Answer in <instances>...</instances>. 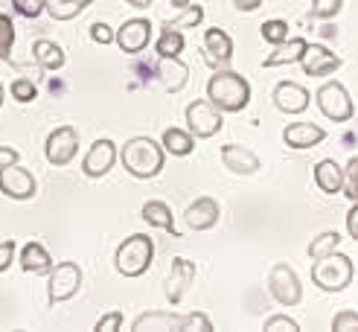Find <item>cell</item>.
Segmentation results:
<instances>
[{
  "label": "cell",
  "mask_w": 358,
  "mask_h": 332,
  "mask_svg": "<svg viewBox=\"0 0 358 332\" xmlns=\"http://www.w3.org/2000/svg\"><path fill=\"white\" fill-rule=\"evenodd\" d=\"M332 332H358V312L344 309L332 318Z\"/></svg>",
  "instance_id": "37"
},
{
  "label": "cell",
  "mask_w": 358,
  "mask_h": 332,
  "mask_svg": "<svg viewBox=\"0 0 358 332\" xmlns=\"http://www.w3.org/2000/svg\"><path fill=\"white\" fill-rule=\"evenodd\" d=\"M315 184L324 192H329V196H335V192H341V187H344V169L338 166L332 157H327V161H320L315 166Z\"/></svg>",
  "instance_id": "23"
},
{
  "label": "cell",
  "mask_w": 358,
  "mask_h": 332,
  "mask_svg": "<svg viewBox=\"0 0 358 332\" xmlns=\"http://www.w3.org/2000/svg\"><path fill=\"white\" fill-rule=\"evenodd\" d=\"M160 146H164V152H169L172 157H187L189 152H192V146H195V137H192V131L187 129H175V126H169L166 131H164V140H160Z\"/></svg>",
  "instance_id": "26"
},
{
  "label": "cell",
  "mask_w": 358,
  "mask_h": 332,
  "mask_svg": "<svg viewBox=\"0 0 358 332\" xmlns=\"http://www.w3.org/2000/svg\"><path fill=\"white\" fill-rule=\"evenodd\" d=\"M21 161V154H17L12 146H0V169L9 166V164H17Z\"/></svg>",
  "instance_id": "45"
},
{
  "label": "cell",
  "mask_w": 358,
  "mask_h": 332,
  "mask_svg": "<svg viewBox=\"0 0 358 332\" xmlns=\"http://www.w3.org/2000/svg\"><path fill=\"white\" fill-rule=\"evenodd\" d=\"M117 161V146H114V140H96V143L91 146V152L85 154V161H82V172L87 175V178H102V175H108L111 166Z\"/></svg>",
  "instance_id": "13"
},
{
  "label": "cell",
  "mask_w": 358,
  "mask_h": 332,
  "mask_svg": "<svg viewBox=\"0 0 358 332\" xmlns=\"http://www.w3.org/2000/svg\"><path fill=\"white\" fill-rule=\"evenodd\" d=\"M262 329L265 332H300V324L292 321V318H285V315H274V318L265 321Z\"/></svg>",
  "instance_id": "40"
},
{
  "label": "cell",
  "mask_w": 358,
  "mask_h": 332,
  "mask_svg": "<svg viewBox=\"0 0 358 332\" xmlns=\"http://www.w3.org/2000/svg\"><path fill=\"white\" fill-rule=\"evenodd\" d=\"M222 164L230 169V172H236V175H254V172H259V157L250 152L248 146H239V143H227V146H222Z\"/></svg>",
  "instance_id": "18"
},
{
  "label": "cell",
  "mask_w": 358,
  "mask_h": 332,
  "mask_svg": "<svg viewBox=\"0 0 358 332\" xmlns=\"http://www.w3.org/2000/svg\"><path fill=\"white\" fill-rule=\"evenodd\" d=\"M125 3L134 6V9H149V6L155 3V0H125Z\"/></svg>",
  "instance_id": "47"
},
{
  "label": "cell",
  "mask_w": 358,
  "mask_h": 332,
  "mask_svg": "<svg viewBox=\"0 0 358 332\" xmlns=\"http://www.w3.org/2000/svg\"><path fill=\"white\" fill-rule=\"evenodd\" d=\"M306 38H289V41H282V44H277L274 50H271V56H268L262 64L265 67H280V64H294V62H300V56H303V50H306Z\"/></svg>",
  "instance_id": "24"
},
{
  "label": "cell",
  "mask_w": 358,
  "mask_h": 332,
  "mask_svg": "<svg viewBox=\"0 0 358 332\" xmlns=\"http://www.w3.org/2000/svg\"><path fill=\"white\" fill-rule=\"evenodd\" d=\"M94 0H47V9L52 21H73V17H79V12H85L87 6H91Z\"/></svg>",
  "instance_id": "28"
},
{
  "label": "cell",
  "mask_w": 358,
  "mask_h": 332,
  "mask_svg": "<svg viewBox=\"0 0 358 332\" xmlns=\"http://www.w3.org/2000/svg\"><path fill=\"white\" fill-rule=\"evenodd\" d=\"M15 248H17V245H15L12 239L0 242V274H3V271H9V266L15 262Z\"/></svg>",
  "instance_id": "42"
},
{
  "label": "cell",
  "mask_w": 358,
  "mask_h": 332,
  "mask_svg": "<svg viewBox=\"0 0 358 332\" xmlns=\"http://www.w3.org/2000/svg\"><path fill=\"white\" fill-rule=\"evenodd\" d=\"M341 189L347 192V199L352 204L358 201V154H352L347 161V166H344V187Z\"/></svg>",
  "instance_id": "32"
},
{
  "label": "cell",
  "mask_w": 358,
  "mask_h": 332,
  "mask_svg": "<svg viewBox=\"0 0 358 332\" xmlns=\"http://www.w3.org/2000/svg\"><path fill=\"white\" fill-rule=\"evenodd\" d=\"M274 105H277V111H282V114H300V111L309 108V91L303 85H297V82H289V79L277 82Z\"/></svg>",
  "instance_id": "16"
},
{
  "label": "cell",
  "mask_w": 358,
  "mask_h": 332,
  "mask_svg": "<svg viewBox=\"0 0 358 332\" xmlns=\"http://www.w3.org/2000/svg\"><path fill=\"white\" fill-rule=\"evenodd\" d=\"M347 233L358 242V201L350 207V213H347Z\"/></svg>",
  "instance_id": "44"
},
{
  "label": "cell",
  "mask_w": 358,
  "mask_h": 332,
  "mask_svg": "<svg viewBox=\"0 0 358 332\" xmlns=\"http://www.w3.org/2000/svg\"><path fill=\"white\" fill-rule=\"evenodd\" d=\"M204 21V9L201 6H187L184 9V15H178V17H172V21H164V27H172V29H181V27H199Z\"/></svg>",
  "instance_id": "33"
},
{
  "label": "cell",
  "mask_w": 358,
  "mask_h": 332,
  "mask_svg": "<svg viewBox=\"0 0 358 332\" xmlns=\"http://www.w3.org/2000/svg\"><path fill=\"white\" fill-rule=\"evenodd\" d=\"M3 96H6V91H3V85H0V105H3Z\"/></svg>",
  "instance_id": "49"
},
{
  "label": "cell",
  "mask_w": 358,
  "mask_h": 332,
  "mask_svg": "<svg viewBox=\"0 0 358 332\" xmlns=\"http://www.w3.org/2000/svg\"><path fill=\"white\" fill-rule=\"evenodd\" d=\"M140 213H143V219H146V224H152V227H164V231H169L172 236H178L175 222H172V210H169L166 201H146Z\"/></svg>",
  "instance_id": "27"
},
{
  "label": "cell",
  "mask_w": 358,
  "mask_h": 332,
  "mask_svg": "<svg viewBox=\"0 0 358 332\" xmlns=\"http://www.w3.org/2000/svg\"><path fill=\"white\" fill-rule=\"evenodd\" d=\"M341 6H344V0H312V17L329 21V17H335L341 12Z\"/></svg>",
  "instance_id": "36"
},
{
  "label": "cell",
  "mask_w": 358,
  "mask_h": 332,
  "mask_svg": "<svg viewBox=\"0 0 358 332\" xmlns=\"http://www.w3.org/2000/svg\"><path fill=\"white\" fill-rule=\"evenodd\" d=\"M91 38H94L96 44H111V41H114V29H111L108 24H94V27H91Z\"/></svg>",
  "instance_id": "43"
},
{
  "label": "cell",
  "mask_w": 358,
  "mask_h": 332,
  "mask_svg": "<svg viewBox=\"0 0 358 332\" xmlns=\"http://www.w3.org/2000/svg\"><path fill=\"white\" fill-rule=\"evenodd\" d=\"M222 126H224V117L210 99H192L187 105V129L192 131V137L207 140L213 134H219Z\"/></svg>",
  "instance_id": "7"
},
{
  "label": "cell",
  "mask_w": 358,
  "mask_h": 332,
  "mask_svg": "<svg viewBox=\"0 0 358 332\" xmlns=\"http://www.w3.org/2000/svg\"><path fill=\"white\" fill-rule=\"evenodd\" d=\"M0 192L12 201H29L35 196V178L21 164H9L0 169Z\"/></svg>",
  "instance_id": "10"
},
{
  "label": "cell",
  "mask_w": 358,
  "mask_h": 332,
  "mask_svg": "<svg viewBox=\"0 0 358 332\" xmlns=\"http://www.w3.org/2000/svg\"><path fill=\"white\" fill-rule=\"evenodd\" d=\"M32 56L38 62V67H44V70H62L64 67V50L56 41L38 38L32 44Z\"/></svg>",
  "instance_id": "25"
},
{
  "label": "cell",
  "mask_w": 358,
  "mask_h": 332,
  "mask_svg": "<svg viewBox=\"0 0 358 332\" xmlns=\"http://www.w3.org/2000/svg\"><path fill=\"white\" fill-rule=\"evenodd\" d=\"M12 9L24 17H38L47 9V0H12Z\"/></svg>",
  "instance_id": "39"
},
{
  "label": "cell",
  "mask_w": 358,
  "mask_h": 332,
  "mask_svg": "<svg viewBox=\"0 0 358 332\" xmlns=\"http://www.w3.org/2000/svg\"><path fill=\"white\" fill-rule=\"evenodd\" d=\"M47 303L56 306V303H64L70 301L73 294H79L82 289V268L76 262H56L47 274Z\"/></svg>",
  "instance_id": "5"
},
{
  "label": "cell",
  "mask_w": 358,
  "mask_h": 332,
  "mask_svg": "<svg viewBox=\"0 0 358 332\" xmlns=\"http://www.w3.org/2000/svg\"><path fill=\"white\" fill-rule=\"evenodd\" d=\"M9 94H12V99H15V102L27 105V102H32L35 96H38V87H35V82H32V79H17V82H12V85H9Z\"/></svg>",
  "instance_id": "34"
},
{
  "label": "cell",
  "mask_w": 358,
  "mask_h": 332,
  "mask_svg": "<svg viewBox=\"0 0 358 332\" xmlns=\"http://www.w3.org/2000/svg\"><path fill=\"white\" fill-rule=\"evenodd\" d=\"M184 47H187V41H184L181 32L172 29V27H160V38H157V44H155V50H157L160 59H175V56H181Z\"/></svg>",
  "instance_id": "29"
},
{
  "label": "cell",
  "mask_w": 358,
  "mask_h": 332,
  "mask_svg": "<svg viewBox=\"0 0 358 332\" xmlns=\"http://www.w3.org/2000/svg\"><path fill=\"white\" fill-rule=\"evenodd\" d=\"M15 47V24L9 15H0V62H12Z\"/></svg>",
  "instance_id": "31"
},
{
  "label": "cell",
  "mask_w": 358,
  "mask_h": 332,
  "mask_svg": "<svg viewBox=\"0 0 358 332\" xmlns=\"http://www.w3.org/2000/svg\"><path fill=\"white\" fill-rule=\"evenodd\" d=\"M79 152V131L73 126H59L56 131H50L47 143H44V154L52 166H67Z\"/></svg>",
  "instance_id": "9"
},
{
  "label": "cell",
  "mask_w": 358,
  "mask_h": 332,
  "mask_svg": "<svg viewBox=\"0 0 358 332\" xmlns=\"http://www.w3.org/2000/svg\"><path fill=\"white\" fill-rule=\"evenodd\" d=\"M338 245H341V233H335V231H327V233L315 236L312 245H309V257H312V262L320 259L324 254H329V251H335Z\"/></svg>",
  "instance_id": "30"
},
{
  "label": "cell",
  "mask_w": 358,
  "mask_h": 332,
  "mask_svg": "<svg viewBox=\"0 0 358 332\" xmlns=\"http://www.w3.org/2000/svg\"><path fill=\"white\" fill-rule=\"evenodd\" d=\"M152 259H155V242L146 233H131L117 248L114 266L122 277H140V274L149 271Z\"/></svg>",
  "instance_id": "4"
},
{
  "label": "cell",
  "mask_w": 358,
  "mask_h": 332,
  "mask_svg": "<svg viewBox=\"0 0 358 332\" xmlns=\"http://www.w3.org/2000/svg\"><path fill=\"white\" fill-rule=\"evenodd\" d=\"M204 56H207V64L210 67H227L230 59H234V38L219 29V27H210L204 32Z\"/></svg>",
  "instance_id": "14"
},
{
  "label": "cell",
  "mask_w": 358,
  "mask_h": 332,
  "mask_svg": "<svg viewBox=\"0 0 358 332\" xmlns=\"http://www.w3.org/2000/svg\"><path fill=\"white\" fill-rule=\"evenodd\" d=\"M134 332H184V315L175 312H143L131 324Z\"/></svg>",
  "instance_id": "20"
},
{
  "label": "cell",
  "mask_w": 358,
  "mask_h": 332,
  "mask_svg": "<svg viewBox=\"0 0 358 332\" xmlns=\"http://www.w3.org/2000/svg\"><path fill=\"white\" fill-rule=\"evenodd\" d=\"M192 280H195V262H189L184 257H175L172 259V274L166 277V297H169L172 306L184 301V294L192 286Z\"/></svg>",
  "instance_id": "17"
},
{
  "label": "cell",
  "mask_w": 358,
  "mask_h": 332,
  "mask_svg": "<svg viewBox=\"0 0 358 332\" xmlns=\"http://www.w3.org/2000/svg\"><path fill=\"white\" fill-rule=\"evenodd\" d=\"M120 161L131 178L149 181L155 175H160V169L166 164V154H164V146L155 143L152 137H131V140H125Z\"/></svg>",
  "instance_id": "2"
},
{
  "label": "cell",
  "mask_w": 358,
  "mask_h": 332,
  "mask_svg": "<svg viewBox=\"0 0 358 332\" xmlns=\"http://www.w3.org/2000/svg\"><path fill=\"white\" fill-rule=\"evenodd\" d=\"M122 329V312H108L105 318L94 326V332H120Z\"/></svg>",
  "instance_id": "41"
},
{
  "label": "cell",
  "mask_w": 358,
  "mask_h": 332,
  "mask_svg": "<svg viewBox=\"0 0 358 332\" xmlns=\"http://www.w3.org/2000/svg\"><path fill=\"white\" fill-rule=\"evenodd\" d=\"M169 3H172L175 9H187V6L192 3V0H169Z\"/></svg>",
  "instance_id": "48"
},
{
  "label": "cell",
  "mask_w": 358,
  "mask_h": 332,
  "mask_svg": "<svg viewBox=\"0 0 358 332\" xmlns=\"http://www.w3.org/2000/svg\"><path fill=\"white\" fill-rule=\"evenodd\" d=\"M315 99H317L320 114H324L327 120H332V122H350L352 114H355V105H352L347 87H344L341 82H327V85H320Z\"/></svg>",
  "instance_id": "6"
},
{
  "label": "cell",
  "mask_w": 358,
  "mask_h": 332,
  "mask_svg": "<svg viewBox=\"0 0 358 332\" xmlns=\"http://www.w3.org/2000/svg\"><path fill=\"white\" fill-rule=\"evenodd\" d=\"M341 64L344 62L338 59L329 47H324V44H306V50H303V56H300V67H303V73H306L309 79L332 76Z\"/></svg>",
  "instance_id": "11"
},
{
  "label": "cell",
  "mask_w": 358,
  "mask_h": 332,
  "mask_svg": "<svg viewBox=\"0 0 358 332\" xmlns=\"http://www.w3.org/2000/svg\"><path fill=\"white\" fill-rule=\"evenodd\" d=\"M262 38L268 44H282V41H289V24L285 21H265L262 24Z\"/></svg>",
  "instance_id": "35"
},
{
  "label": "cell",
  "mask_w": 358,
  "mask_h": 332,
  "mask_svg": "<svg viewBox=\"0 0 358 332\" xmlns=\"http://www.w3.org/2000/svg\"><path fill=\"white\" fill-rule=\"evenodd\" d=\"M157 82L164 85L166 94L184 91L187 82H189V67L181 62V56H175V59H160V62H157Z\"/></svg>",
  "instance_id": "19"
},
{
  "label": "cell",
  "mask_w": 358,
  "mask_h": 332,
  "mask_svg": "<svg viewBox=\"0 0 358 332\" xmlns=\"http://www.w3.org/2000/svg\"><path fill=\"white\" fill-rule=\"evenodd\" d=\"M352 259L341 251H329L324 254L320 259H315V266H312V280H315V286L317 289H324V291H344L350 283H352Z\"/></svg>",
  "instance_id": "3"
},
{
  "label": "cell",
  "mask_w": 358,
  "mask_h": 332,
  "mask_svg": "<svg viewBox=\"0 0 358 332\" xmlns=\"http://www.w3.org/2000/svg\"><path fill=\"white\" fill-rule=\"evenodd\" d=\"M184 332H213V321L204 312H189L184 315Z\"/></svg>",
  "instance_id": "38"
},
{
  "label": "cell",
  "mask_w": 358,
  "mask_h": 332,
  "mask_svg": "<svg viewBox=\"0 0 358 332\" xmlns=\"http://www.w3.org/2000/svg\"><path fill=\"white\" fill-rule=\"evenodd\" d=\"M21 268L27 271V274H50V268H52V257H50V251L44 248L41 242H27L24 248H21Z\"/></svg>",
  "instance_id": "22"
},
{
  "label": "cell",
  "mask_w": 358,
  "mask_h": 332,
  "mask_svg": "<svg viewBox=\"0 0 358 332\" xmlns=\"http://www.w3.org/2000/svg\"><path fill=\"white\" fill-rule=\"evenodd\" d=\"M149 38H152V21L149 17H131L120 27V32H114V41L120 44V50L125 56H137L149 47Z\"/></svg>",
  "instance_id": "12"
},
{
  "label": "cell",
  "mask_w": 358,
  "mask_h": 332,
  "mask_svg": "<svg viewBox=\"0 0 358 332\" xmlns=\"http://www.w3.org/2000/svg\"><path fill=\"white\" fill-rule=\"evenodd\" d=\"M234 6L245 15V12H257V9L262 6V0H234Z\"/></svg>",
  "instance_id": "46"
},
{
  "label": "cell",
  "mask_w": 358,
  "mask_h": 332,
  "mask_svg": "<svg viewBox=\"0 0 358 332\" xmlns=\"http://www.w3.org/2000/svg\"><path fill=\"white\" fill-rule=\"evenodd\" d=\"M207 99L216 105L222 114H239L250 102V85L236 70H216L207 82Z\"/></svg>",
  "instance_id": "1"
},
{
  "label": "cell",
  "mask_w": 358,
  "mask_h": 332,
  "mask_svg": "<svg viewBox=\"0 0 358 332\" xmlns=\"http://www.w3.org/2000/svg\"><path fill=\"white\" fill-rule=\"evenodd\" d=\"M268 291H271V294H274V301L282 303V306H297V303L303 301L300 277L294 274L292 266H285V262L274 266L271 274H268Z\"/></svg>",
  "instance_id": "8"
},
{
  "label": "cell",
  "mask_w": 358,
  "mask_h": 332,
  "mask_svg": "<svg viewBox=\"0 0 358 332\" xmlns=\"http://www.w3.org/2000/svg\"><path fill=\"white\" fill-rule=\"evenodd\" d=\"M327 140V131L315 126V122H294L282 131V143L289 149H312L317 143H324Z\"/></svg>",
  "instance_id": "21"
},
{
  "label": "cell",
  "mask_w": 358,
  "mask_h": 332,
  "mask_svg": "<svg viewBox=\"0 0 358 332\" xmlns=\"http://www.w3.org/2000/svg\"><path fill=\"white\" fill-rule=\"evenodd\" d=\"M219 216H222L219 201L210 199V196H201V199H195V201L187 207L184 222H187L189 231H210V227L219 224Z\"/></svg>",
  "instance_id": "15"
}]
</instances>
